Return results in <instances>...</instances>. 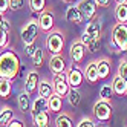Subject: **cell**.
Masks as SVG:
<instances>
[{"instance_id": "cell-1", "label": "cell", "mask_w": 127, "mask_h": 127, "mask_svg": "<svg viewBox=\"0 0 127 127\" xmlns=\"http://www.w3.org/2000/svg\"><path fill=\"white\" fill-rule=\"evenodd\" d=\"M22 70L20 57L15 54V51L6 48L0 52V78L5 80H15Z\"/></svg>"}, {"instance_id": "cell-2", "label": "cell", "mask_w": 127, "mask_h": 127, "mask_svg": "<svg viewBox=\"0 0 127 127\" xmlns=\"http://www.w3.org/2000/svg\"><path fill=\"white\" fill-rule=\"evenodd\" d=\"M110 48L115 52H126L127 51V23H116L112 28Z\"/></svg>"}, {"instance_id": "cell-3", "label": "cell", "mask_w": 127, "mask_h": 127, "mask_svg": "<svg viewBox=\"0 0 127 127\" xmlns=\"http://www.w3.org/2000/svg\"><path fill=\"white\" fill-rule=\"evenodd\" d=\"M38 34H40V28H38V22L37 20H28L23 26H22V31H20V37H22V41L23 44H32L37 41L38 38Z\"/></svg>"}, {"instance_id": "cell-4", "label": "cell", "mask_w": 127, "mask_h": 127, "mask_svg": "<svg viewBox=\"0 0 127 127\" xmlns=\"http://www.w3.org/2000/svg\"><path fill=\"white\" fill-rule=\"evenodd\" d=\"M46 49L52 55H60V54H63V49H64V35L60 31H54V29L51 32H48Z\"/></svg>"}, {"instance_id": "cell-5", "label": "cell", "mask_w": 127, "mask_h": 127, "mask_svg": "<svg viewBox=\"0 0 127 127\" xmlns=\"http://www.w3.org/2000/svg\"><path fill=\"white\" fill-rule=\"evenodd\" d=\"M101 34H103V25L99 20H90L87 22L86 25V29L81 34V43L87 46V44L92 41V40H96V38H101Z\"/></svg>"}, {"instance_id": "cell-6", "label": "cell", "mask_w": 127, "mask_h": 127, "mask_svg": "<svg viewBox=\"0 0 127 127\" xmlns=\"http://www.w3.org/2000/svg\"><path fill=\"white\" fill-rule=\"evenodd\" d=\"M112 104L104 99H98L94 104V116L99 123H107L112 118Z\"/></svg>"}, {"instance_id": "cell-7", "label": "cell", "mask_w": 127, "mask_h": 127, "mask_svg": "<svg viewBox=\"0 0 127 127\" xmlns=\"http://www.w3.org/2000/svg\"><path fill=\"white\" fill-rule=\"evenodd\" d=\"M52 86H54V94L60 95L61 98H64L69 92V83H67V77H66V72H61V74H54L52 78Z\"/></svg>"}, {"instance_id": "cell-8", "label": "cell", "mask_w": 127, "mask_h": 127, "mask_svg": "<svg viewBox=\"0 0 127 127\" xmlns=\"http://www.w3.org/2000/svg\"><path fill=\"white\" fill-rule=\"evenodd\" d=\"M78 9L81 12V15H83V20L84 22H90V20H94L95 19V15H96V3H95V0H78Z\"/></svg>"}, {"instance_id": "cell-9", "label": "cell", "mask_w": 127, "mask_h": 127, "mask_svg": "<svg viewBox=\"0 0 127 127\" xmlns=\"http://www.w3.org/2000/svg\"><path fill=\"white\" fill-rule=\"evenodd\" d=\"M66 77H67V83L70 87H75L78 89L81 84L84 83V72L81 70L78 66L72 64L70 67L66 69Z\"/></svg>"}, {"instance_id": "cell-10", "label": "cell", "mask_w": 127, "mask_h": 127, "mask_svg": "<svg viewBox=\"0 0 127 127\" xmlns=\"http://www.w3.org/2000/svg\"><path fill=\"white\" fill-rule=\"evenodd\" d=\"M38 28L41 32H51L54 29V26H55V17H54L52 11L49 9H44L43 12L38 14Z\"/></svg>"}, {"instance_id": "cell-11", "label": "cell", "mask_w": 127, "mask_h": 127, "mask_svg": "<svg viewBox=\"0 0 127 127\" xmlns=\"http://www.w3.org/2000/svg\"><path fill=\"white\" fill-rule=\"evenodd\" d=\"M86 46L83 43H81V40L80 41H74L70 44V49H69V57H70V60L75 63V64H80L81 61L84 60V57H86Z\"/></svg>"}, {"instance_id": "cell-12", "label": "cell", "mask_w": 127, "mask_h": 127, "mask_svg": "<svg viewBox=\"0 0 127 127\" xmlns=\"http://www.w3.org/2000/svg\"><path fill=\"white\" fill-rule=\"evenodd\" d=\"M38 83H40V77L37 74V70H29L25 78V92H28L29 95L34 94L38 87Z\"/></svg>"}, {"instance_id": "cell-13", "label": "cell", "mask_w": 127, "mask_h": 127, "mask_svg": "<svg viewBox=\"0 0 127 127\" xmlns=\"http://www.w3.org/2000/svg\"><path fill=\"white\" fill-rule=\"evenodd\" d=\"M64 17H66V20L72 25H80V23H83V15H81L80 9H78V6L74 3V5H69L67 6V9L64 12Z\"/></svg>"}, {"instance_id": "cell-14", "label": "cell", "mask_w": 127, "mask_h": 127, "mask_svg": "<svg viewBox=\"0 0 127 127\" xmlns=\"http://www.w3.org/2000/svg\"><path fill=\"white\" fill-rule=\"evenodd\" d=\"M49 69L52 74H61V72H66V61L63 58V55H52L49 58Z\"/></svg>"}, {"instance_id": "cell-15", "label": "cell", "mask_w": 127, "mask_h": 127, "mask_svg": "<svg viewBox=\"0 0 127 127\" xmlns=\"http://www.w3.org/2000/svg\"><path fill=\"white\" fill-rule=\"evenodd\" d=\"M84 80L89 84H96L98 83V69H96V61H90L84 69Z\"/></svg>"}, {"instance_id": "cell-16", "label": "cell", "mask_w": 127, "mask_h": 127, "mask_svg": "<svg viewBox=\"0 0 127 127\" xmlns=\"http://www.w3.org/2000/svg\"><path fill=\"white\" fill-rule=\"evenodd\" d=\"M31 110H32V116L37 115L40 112H49V103H48V98H43V96H37L34 98V101L31 104Z\"/></svg>"}, {"instance_id": "cell-17", "label": "cell", "mask_w": 127, "mask_h": 127, "mask_svg": "<svg viewBox=\"0 0 127 127\" xmlns=\"http://www.w3.org/2000/svg\"><path fill=\"white\" fill-rule=\"evenodd\" d=\"M96 69H98L99 80L107 78L109 75H110V70H112L110 60H109V58H99V60H96Z\"/></svg>"}, {"instance_id": "cell-18", "label": "cell", "mask_w": 127, "mask_h": 127, "mask_svg": "<svg viewBox=\"0 0 127 127\" xmlns=\"http://www.w3.org/2000/svg\"><path fill=\"white\" fill-rule=\"evenodd\" d=\"M17 103H19V109H20V112L22 113H28L31 110V96L28 92H20L19 96H17Z\"/></svg>"}, {"instance_id": "cell-19", "label": "cell", "mask_w": 127, "mask_h": 127, "mask_svg": "<svg viewBox=\"0 0 127 127\" xmlns=\"http://www.w3.org/2000/svg\"><path fill=\"white\" fill-rule=\"evenodd\" d=\"M37 92L43 98H49L54 94V86H52L51 81H48V80H40L38 87H37Z\"/></svg>"}, {"instance_id": "cell-20", "label": "cell", "mask_w": 127, "mask_h": 127, "mask_svg": "<svg viewBox=\"0 0 127 127\" xmlns=\"http://www.w3.org/2000/svg\"><path fill=\"white\" fill-rule=\"evenodd\" d=\"M126 83L127 81L126 80H123L120 75H116V77H113V80H112V89H113V94L115 95H120V96H123V95H126Z\"/></svg>"}, {"instance_id": "cell-21", "label": "cell", "mask_w": 127, "mask_h": 127, "mask_svg": "<svg viewBox=\"0 0 127 127\" xmlns=\"http://www.w3.org/2000/svg\"><path fill=\"white\" fill-rule=\"evenodd\" d=\"M48 103H49V110L54 112V113H58L63 107V98L57 94H52L48 98Z\"/></svg>"}, {"instance_id": "cell-22", "label": "cell", "mask_w": 127, "mask_h": 127, "mask_svg": "<svg viewBox=\"0 0 127 127\" xmlns=\"http://www.w3.org/2000/svg\"><path fill=\"white\" fill-rule=\"evenodd\" d=\"M12 94V81L0 78V98L2 99H8Z\"/></svg>"}, {"instance_id": "cell-23", "label": "cell", "mask_w": 127, "mask_h": 127, "mask_svg": "<svg viewBox=\"0 0 127 127\" xmlns=\"http://www.w3.org/2000/svg\"><path fill=\"white\" fill-rule=\"evenodd\" d=\"M34 127H49V112H40L32 116Z\"/></svg>"}, {"instance_id": "cell-24", "label": "cell", "mask_w": 127, "mask_h": 127, "mask_svg": "<svg viewBox=\"0 0 127 127\" xmlns=\"http://www.w3.org/2000/svg\"><path fill=\"white\" fill-rule=\"evenodd\" d=\"M115 19L116 23H127V5L118 3L115 8Z\"/></svg>"}, {"instance_id": "cell-25", "label": "cell", "mask_w": 127, "mask_h": 127, "mask_svg": "<svg viewBox=\"0 0 127 127\" xmlns=\"http://www.w3.org/2000/svg\"><path fill=\"white\" fill-rule=\"evenodd\" d=\"M66 96H67V101H69V104H70L72 107H77V106H80V103H81V92H80L78 89H75V87H70Z\"/></svg>"}, {"instance_id": "cell-26", "label": "cell", "mask_w": 127, "mask_h": 127, "mask_svg": "<svg viewBox=\"0 0 127 127\" xmlns=\"http://www.w3.org/2000/svg\"><path fill=\"white\" fill-rule=\"evenodd\" d=\"M12 118H14V112H12L11 107L5 106V107L0 109V126H5L6 127V124L9 123Z\"/></svg>"}, {"instance_id": "cell-27", "label": "cell", "mask_w": 127, "mask_h": 127, "mask_svg": "<svg viewBox=\"0 0 127 127\" xmlns=\"http://www.w3.org/2000/svg\"><path fill=\"white\" fill-rule=\"evenodd\" d=\"M28 5H29V9L37 15L46 9V0H28Z\"/></svg>"}, {"instance_id": "cell-28", "label": "cell", "mask_w": 127, "mask_h": 127, "mask_svg": "<svg viewBox=\"0 0 127 127\" xmlns=\"http://www.w3.org/2000/svg\"><path fill=\"white\" fill-rule=\"evenodd\" d=\"M99 99H104V101H110V99L113 98V89L110 84H103L101 87H99Z\"/></svg>"}, {"instance_id": "cell-29", "label": "cell", "mask_w": 127, "mask_h": 127, "mask_svg": "<svg viewBox=\"0 0 127 127\" xmlns=\"http://www.w3.org/2000/svg\"><path fill=\"white\" fill-rule=\"evenodd\" d=\"M55 127H74V123L67 113H61L55 118Z\"/></svg>"}, {"instance_id": "cell-30", "label": "cell", "mask_w": 127, "mask_h": 127, "mask_svg": "<svg viewBox=\"0 0 127 127\" xmlns=\"http://www.w3.org/2000/svg\"><path fill=\"white\" fill-rule=\"evenodd\" d=\"M43 63H44V51L41 48H37L34 52V55H32V64L35 67H41Z\"/></svg>"}, {"instance_id": "cell-31", "label": "cell", "mask_w": 127, "mask_h": 127, "mask_svg": "<svg viewBox=\"0 0 127 127\" xmlns=\"http://www.w3.org/2000/svg\"><path fill=\"white\" fill-rule=\"evenodd\" d=\"M8 34L5 29L0 28V49H6L8 46H9V37H8Z\"/></svg>"}, {"instance_id": "cell-32", "label": "cell", "mask_w": 127, "mask_h": 127, "mask_svg": "<svg viewBox=\"0 0 127 127\" xmlns=\"http://www.w3.org/2000/svg\"><path fill=\"white\" fill-rule=\"evenodd\" d=\"M77 127H96V124L90 116H83L80 120V123L77 124Z\"/></svg>"}, {"instance_id": "cell-33", "label": "cell", "mask_w": 127, "mask_h": 127, "mask_svg": "<svg viewBox=\"0 0 127 127\" xmlns=\"http://www.w3.org/2000/svg\"><path fill=\"white\" fill-rule=\"evenodd\" d=\"M25 3H26V0H11V3H9V9L11 11H20L25 8Z\"/></svg>"}, {"instance_id": "cell-34", "label": "cell", "mask_w": 127, "mask_h": 127, "mask_svg": "<svg viewBox=\"0 0 127 127\" xmlns=\"http://www.w3.org/2000/svg\"><path fill=\"white\" fill-rule=\"evenodd\" d=\"M99 48H101V38H96V40H92L87 46H86V49L89 51V52H96V51H99Z\"/></svg>"}, {"instance_id": "cell-35", "label": "cell", "mask_w": 127, "mask_h": 127, "mask_svg": "<svg viewBox=\"0 0 127 127\" xmlns=\"http://www.w3.org/2000/svg\"><path fill=\"white\" fill-rule=\"evenodd\" d=\"M118 75L127 81V60H123L120 63V66H118Z\"/></svg>"}, {"instance_id": "cell-36", "label": "cell", "mask_w": 127, "mask_h": 127, "mask_svg": "<svg viewBox=\"0 0 127 127\" xmlns=\"http://www.w3.org/2000/svg\"><path fill=\"white\" fill-rule=\"evenodd\" d=\"M0 28H2V29H5L8 34H9V32L12 31V25H11L9 19H6V17H3V20L0 22Z\"/></svg>"}, {"instance_id": "cell-37", "label": "cell", "mask_w": 127, "mask_h": 127, "mask_svg": "<svg viewBox=\"0 0 127 127\" xmlns=\"http://www.w3.org/2000/svg\"><path fill=\"white\" fill-rule=\"evenodd\" d=\"M9 3L11 0H0V14H5L6 11H9Z\"/></svg>"}, {"instance_id": "cell-38", "label": "cell", "mask_w": 127, "mask_h": 127, "mask_svg": "<svg viewBox=\"0 0 127 127\" xmlns=\"http://www.w3.org/2000/svg\"><path fill=\"white\" fill-rule=\"evenodd\" d=\"M35 49H37V46H35V43H32V44H26V46H25V52H26V55L32 58V55H34Z\"/></svg>"}, {"instance_id": "cell-39", "label": "cell", "mask_w": 127, "mask_h": 127, "mask_svg": "<svg viewBox=\"0 0 127 127\" xmlns=\"http://www.w3.org/2000/svg\"><path fill=\"white\" fill-rule=\"evenodd\" d=\"M6 127H25L22 120H17V118H12V120L6 124Z\"/></svg>"}, {"instance_id": "cell-40", "label": "cell", "mask_w": 127, "mask_h": 127, "mask_svg": "<svg viewBox=\"0 0 127 127\" xmlns=\"http://www.w3.org/2000/svg\"><path fill=\"white\" fill-rule=\"evenodd\" d=\"M110 2H112V0H95L96 6H101V8H107V6H110Z\"/></svg>"}, {"instance_id": "cell-41", "label": "cell", "mask_w": 127, "mask_h": 127, "mask_svg": "<svg viewBox=\"0 0 127 127\" xmlns=\"http://www.w3.org/2000/svg\"><path fill=\"white\" fill-rule=\"evenodd\" d=\"M61 2H64V3H67V5H74L75 2H78V0H61Z\"/></svg>"}, {"instance_id": "cell-42", "label": "cell", "mask_w": 127, "mask_h": 127, "mask_svg": "<svg viewBox=\"0 0 127 127\" xmlns=\"http://www.w3.org/2000/svg\"><path fill=\"white\" fill-rule=\"evenodd\" d=\"M113 2H115L116 5H118V3H126V5H127V0H113Z\"/></svg>"}, {"instance_id": "cell-43", "label": "cell", "mask_w": 127, "mask_h": 127, "mask_svg": "<svg viewBox=\"0 0 127 127\" xmlns=\"http://www.w3.org/2000/svg\"><path fill=\"white\" fill-rule=\"evenodd\" d=\"M3 17H5L3 14H0V22H2V20H3Z\"/></svg>"}, {"instance_id": "cell-44", "label": "cell", "mask_w": 127, "mask_h": 127, "mask_svg": "<svg viewBox=\"0 0 127 127\" xmlns=\"http://www.w3.org/2000/svg\"><path fill=\"white\" fill-rule=\"evenodd\" d=\"M126 95H127V83H126Z\"/></svg>"}]
</instances>
